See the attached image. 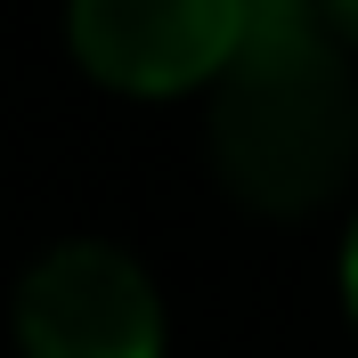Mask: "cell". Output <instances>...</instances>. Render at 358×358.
Segmentation results:
<instances>
[{
  "label": "cell",
  "mask_w": 358,
  "mask_h": 358,
  "mask_svg": "<svg viewBox=\"0 0 358 358\" xmlns=\"http://www.w3.org/2000/svg\"><path fill=\"white\" fill-rule=\"evenodd\" d=\"M212 171L236 203L301 220L358 171V82L317 0H252L212 82Z\"/></svg>",
  "instance_id": "1"
},
{
  "label": "cell",
  "mask_w": 358,
  "mask_h": 358,
  "mask_svg": "<svg viewBox=\"0 0 358 358\" xmlns=\"http://www.w3.org/2000/svg\"><path fill=\"white\" fill-rule=\"evenodd\" d=\"M24 358H163V301L114 245H57L17 285Z\"/></svg>",
  "instance_id": "2"
},
{
  "label": "cell",
  "mask_w": 358,
  "mask_h": 358,
  "mask_svg": "<svg viewBox=\"0 0 358 358\" xmlns=\"http://www.w3.org/2000/svg\"><path fill=\"white\" fill-rule=\"evenodd\" d=\"M252 0H73L66 33L73 57L106 90L171 98V90L220 82V66L245 41Z\"/></svg>",
  "instance_id": "3"
},
{
  "label": "cell",
  "mask_w": 358,
  "mask_h": 358,
  "mask_svg": "<svg viewBox=\"0 0 358 358\" xmlns=\"http://www.w3.org/2000/svg\"><path fill=\"white\" fill-rule=\"evenodd\" d=\"M317 8L334 17V33H342V41H358V0H317Z\"/></svg>",
  "instance_id": "4"
},
{
  "label": "cell",
  "mask_w": 358,
  "mask_h": 358,
  "mask_svg": "<svg viewBox=\"0 0 358 358\" xmlns=\"http://www.w3.org/2000/svg\"><path fill=\"white\" fill-rule=\"evenodd\" d=\"M342 293H350V317H358V220H350V252H342Z\"/></svg>",
  "instance_id": "5"
}]
</instances>
